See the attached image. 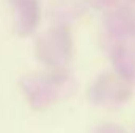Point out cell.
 <instances>
[]
</instances>
